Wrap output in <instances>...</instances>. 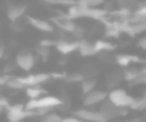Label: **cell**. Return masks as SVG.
Masks as SVG:
<instances>
[{"label": "cell", "mask_w": 146, "mask_h": 122, "mask_svg": "<svg viewBox=\"0 0 146 122\" xmlns=\"http://www.w3.org/2000/svg\"><path fill=\"white\" fill-rule=\"evenodd\" d=\"M67 17L69 19L75 20L78 18H93V19H103L104 16L107 15V10L98 8V7H88V8H81L72 5L67 13Z\"/></svg>", "instance_id": "obj_1"}, {"label": "cell", "mask_w": 146, "mask_h": 122, "mask_svg": "<svg viewBox=\"0 0 146 122\" xmlns=\"http://www.w3.org/2000/svg\"><path fill=\"white\" fill-rule=\"evenodd\" d=\"M127 108H122L118 107V106L114 105L113 103L109 101L106 98L100 107L99 113L104 118L105 121H109V120L115 119V118L121 117V116H125L127 114Z\"/></svg>", "instance_id": "obj_2"}, {"label": "cell", "mask_w": 146, "mask_h": 122, "mask_svg": "<svg viewBox=\"0 0 146 122\" xmlns=\"http://www.w3.org/2000/svg\"><path fill=\"white\" fill-rule=\"evenodd\" d=\"M107 99L118 107L129 108V106L133 102L134 97L128 94L124 89L114 88L109 93H107Z\"/></svg>", "instance_id": "obj_3"}, {"label": "cell", "mask_w": 146, "mask_h": 122, "mask_svg": "<svg viewBox=\"0 0 146 122\" xmlns=\"http://www.w3.org/2000/svg\"><path fill=\"white\" fill-rule=\"evenodd\" d=\"M36 63V58L30 51H22L16 56L15 65L24 71H30Z\"/></svg>", "instance_id": "obj_4"}, {"label": "cell", "mask_w": 146, "mask_h": 122, "mask_svg": "<svg viewBox=\"0 0 146 122\" xmlns=\"http://www.w3.org/2000/svg\"><path fill=\"white\" fill-rule=\"evenodd\" d=\"M35 113L31 110L25 109L22 105H15V106H9L8 107V114L7 117L10 122H20L23 119L28 117L34 116Z\"/></svg>", "instance_id": "obj_5"}, {"label": "cell", "mask_w": 146, "mask_h": 122, "mask_svg": "<svg viewBox=\"0 0 146 122\" xmlns=\"http://www.w3.org/2000/svg\"><path fill=\"white\" fill-rule=\"evenodd\" d=\"M51 78V75L48 73H37L33 75L20 77L19 81L24 85V87H33V86H40Z\"/></svg>", "instance_id": "obj_6"}, {"label": "cell", "mask_w": 146, "mask_h": 122, "mask_svg": "<svg viewBox=\"0 0 146 122\" xmlns=\"http://www.w3.org/2000/svg\"><path fill=\"white\" fill-rule=\"evenodd\" d=\"M74 115L84 122H105L99 111H94V110L85 109V108L76 110L74 112Z\"/></svg>", "instance_id": "obj_7"}, {"label": "cell", "mask_w": 146, "mask_h": 122, "mask_svg": "<svg viewBox=\"0 0 146 122\" xmlns=\"http://www.w3.org/2000/svg\"><path fill=\"white\" fill-rule=\"evenodd\" d=\"M27 10L26 4H15V3H9L6 8V14L8 19L13 22L17 21L25 14Z\"/></svg>", "instance_id": "obj_8"}, {"label": "cell", "mask_w": 146, "mask_h": 122, "mask_svg": "<svg viewBox=\"0 0 146 122\" xmlns=\"http://www.w3.org/2000/svg\"><path fill=\"white\" fill-rule=\"evenodd\" d=\"M55 48L62 54H70L77 50L78 41H71L66 39L65 37H61L57 41H55Z\"/></svg>", "instance_id": "obj_9"}, {"label": "cell", "mask_w": 146, "mask_h": 122, "mask_svg": "<svg viewBox=\"0 0 146 122\" xmlns=\"http://www.w3.org/2000/svg\"><path fill=\"white\" fill-rule=\"evenodd\" d=\"M107 98V93L103 90H92L91 92L85 94L83 103L85 106H94L98 103H102Z\"/></svg>", "instance_id": "obj_10"}, {"label": "cell", "mask_w": 146, "mask_h": 122, "mask_svg": "<svg viewBox=\"0 0 146 122\" xmlns=\"http://www.w3.org/2000/svg\"><path fill=\"white\" fill-rule=\"evenodd\" d=\"M77 50L79 51L82 56H93V55L98 54L95 48V44L83 38L78 41Z\"/></svg>", "instance_id": "obj_11"}, {"label": "cell", "mask_w": 146, "mask_h": 122, "mask_svg": "<svg viewBox=\"0 0 146 122\" xmlns=\"http://www.w3.org/2000/svg\"><path fill=\"white\" fill-rule=\"evenodd\" d=\"M27 20L31 26L39 31H42V32H53L54 31L53 25L48 21L42 20L39 18H34V17H27Z\"/></svg>", "instance_id": "obj_12"}, {"label": "cell", "mask_w": 146, "mask_h": 122, "mask_svg": "<svg viewBox=\"0 0 146 122\" xmlns=\"http://www.w3.org/2000/svg\"><path fill=\"white\" fill-rule=\"evenodd\" d=\"M115 61L121 67H127L132 62H139V57L134 56V55H128V54H118L114 57Z\"/></svg>", "instance_id": "obj_13"}, {"label": "cell", "mask_w": 146, "mask_h": 122, "mask_svg": "<svg viewBox=\"0 0 146 122\" xmlns=\"http://www.w3.org/2000/svg\"><path fill=\"white\" fill-rule=\"evenodd\" d=\"M122 79H123V73L119 71L112 72V73H110L106 77V81H107V84L109 87H115V86H117L122 81Z\"/></svg>", "instance_id": "obj_14"}, {"label": "cell", "mask_w": 146, "mask_h": 122, "mask_svg": "<svg viewBox=\"0 0 146 122\" xmlns=\"http://www.w3.org/2000/svg\"><path fill=\"white\" fill-rule=\"evenodd\" d=\"M80 83H81V90L84 95H85V94L89 93L92 90L95 89L96 80L94 78H91V79H83Z\"/></svg>", "instance_id": "obj_15"}, {"label": "cell", "mask_w": 146, "mask_h": 122, "mask_svg": "<svg viewBox=\"0 0 146 122\" xmlns=\"http://www.w3.org/2000/svg\"><path fill=\"white\" fill-rule=\"evenodd\" d=\"M94 44H95V48H96V50H97V53L104 52V51H110L115 48V46L112 45L111 43L106 42V41H103V40L96 41V42H94Z\"/></svg>", "instance_id": "obj_16"}, {"label": "cell", "mask_w": 146, "mask_h": 122, "mask_svg": "<svg viewBox=\"0 0 146 122\" xmlns=\"http://www.w3.org/2000/svg\"><path fill=\"white\" fill-rule=\"evenodd\" d=\"M5 85H7L10 89L13 90H21L24 88V85L19 81V78H14V77H7Z\"/></svg>", "instance_id": "obj_17"}, {"label": "cell", "mask_w": 146, "mask_h": 122, "mask_svg": "<svg viewBox=\"0 0 146 122\" xmlns=\"http://www.w3.org/2000/svg\"><path fill=\"white\" fill-rule=\"evenodd\" d=\"M129 108L132 110H144L146 108V98H134L133 102L129 106Z\"/></svg>", "instance_id": "obj_18"}, {"label": "cell", "mask_w": 146, "mask_h": 122, "mask_svg": "<svg viewBox=\"0 0 146 122\" xmlns=\"http://www.w3.org/2000/svg\"><path fill=\"white\" fill-rule=\"evenodd\" d=\"M27 96L31 99H37L43 95V91L39 88V86H33V87H27L26 89Z\"/></svg>", "instance_id": "obj_19"}, {"label": "cell", "mask_w": 146, "mask_h": 122, "mask_svg": "<svg viewBox=\"0 0 146 122\" xmlns=\"http://www.w3.org/2000/svg\"><path fill=\"white\" fill-rule=\"evenodd\" d=\"M83 79V75L81 73H78V72L69 73L64 76V80L68 83H80Z\"/></svg>", "instance_id": "obj_20"}, {"label": "cell", "mask_w": 146, "mask_h": 122, "mask_svg": "<svg viewBox=\"0 0 146 122\" xmlns=\"http://www.w3.org/2000/svg\"><path fill=\"white\" fill-rule=\"evenodd\" d=\"M60 120L61 117L54 112H48L42 115V122H58Z\"/></svg>", "instance_id": "obj_21"}, {"label": "cell", "mask_w": 146, "mask_h": 122, "mask_svg": "<svg viewBox=\"0 0 146 122\" xmlns=\"http://www.w3.org/2000/svg\"><path fill=\"white\" fill-rule=\"evenodd\" d=\"M49 49L48 47H45V46H42V45H38V47L36 48V52L38 55H40V56H47L49 53Z\"/></svg>", "instance_id": "obj_22"}, {"label": "cell", "mask_w": 146, "mask_h": 122, "mask_svg": "<svg viewBox=\"0 0 146 122\" xmlns=\"http://www.w3.org/2000/svg\"><path fill=\"white\" fill-rule=\"evenodd\" d=\"M54 44H55L54 40H50V39H44V40L41 41L39 45H42V46H45V47H48V48H50V47L54 46Z\"/></svg>", "instance_id": "obj_23"}, {"label": "cell", "mask_w": 146, "mask_h": 122, "mask_svg": "<svg viewBox=\"0 0 146 122\" xmlns=\"http://www.w3.org/2000/svg\"><path fill=\"white\" fill-rule=\"evenodd\" d=\"M138 45L141 47L142 49H146V37H141V38L138 40Z\"/></svg>", "instance_id": "obj_24"}, {"label": "cell", "mask_w": 146, "mask_h": 122, "mask_svg": "<svg viewBox=\"0 0 146 122\" xmlns=\"http://www.w3.org/2000/svg\"><path fill=\"white\" fill-rule=\"evenodd\" d=\"M3 54H4V45H3V42L0 41V59L2 58Z\"/></svg>", "instance_id": "obj_25"}, {"label": "cell", "mask_w": 146, "mask_h": 122, "mask_svg": "<svg viewBox=\"0 0 146 122\" xmlns=\"http://www.w3.org/2000/svg\"><path fill=\"white\" fill-rule=\"evenodd\" d=\"M6 80H7V77H4V76H0V86L5 85V83H6Z\"/></svg>", "instance_id": "obj_26"}, {"label": "cell", "mask_w": 146, "mask_h": 122, "mask_svg": "<svg viewBox=\"0 0 146 122\" xmlns=\"http://www.w3.org/2000/svg\"><path fill=\"white\" fill-rule=\"evenodd\" d=\"M126 122H139L138 119H133V120H130V121H126Z\"/></svg>", "instance_id": "obj_27"}, {"label": "cell", "mask_w": 146, "mask_h": 122, "mask_svg": "<svg viewBox=\"0 0 146 122\" xmlns=\"http://www.w3.org/2000/svg\"><path fill=\"white\" fill-rule=\"evenodd\" d=\"M105 122H122V121H111V120H109V121H105Z\"/></svg>", "instance_id": "obj_28"}]
</instances>
